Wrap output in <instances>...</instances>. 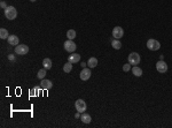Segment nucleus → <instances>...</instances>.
<instances>
[{"mask_svg":"<svg viewBox=\"0 0 172 128\" xmlns=\"http://www.w3.org/2000/svg\"><path fill=\"white\" fill-rule=\"evenodd\" d=\"M91 75H92V73H91V69L89 68H83V71L81 72V74H79V76H81V80H83V81H87L89 77H91Z\"/></svg>","mask_w":172,"mask_h":128,"instance_id":"1a4fd4ad","label":"nucleus"},{"mask_svg":"<svg viewBox=\"0 0 172 128\" xmlns=\"http://www.w3.org/2000/svg\"><path fill=\"white\" fill-rule=\"evenodd\" d=\"M46 71L47 69H45V68H43V69H40L39 72H38V74H37V76H38V79H40V80H43L45 76H46Z\"/></svg>","mask_w":172,"mask_h":128,"instance_id":"412c9836","label":"nucleus"},{"mask_svg":"<svg viewBox=\"0 0 172 128\" xmlns=\"http://www.w3.org/2000/svg\"><path fill=\"white\" fill-rule=\"evenodd\" d=\"M75 106H76V110H77L79 113H84V112L86 111V109H87V105H86V103L83 101V99H78V101H76Z\"/></svg>","mask_w":172,"mask_h":128,"instance_id":"423d86ee","label":"nucleus"},{"mask_svg":"<svg viewBox=\"0 0 172 128\" xmlns=\"http://www.w3.org/2000/svg\"><path fill=\"white\" fill-rule=\"evenodd\" d=\"M64 50L67 51V52H69V53H72V52H75L76 51V49H77V46H76V44L71 40V39H68L67 42H64Z\"/></svg>","mask_w":172,"mask_h":128,"instance_id":"20e7f679","label":"nucleus"},{"mask_svg":"<svg viewBox=\"0 0 172 128\" xmlns=\"http://www.w3.org/2000/svg\"><path fill=\"white\" fill-rule=\"evenodd\" d=\"M7 40H8V43H9L10 45H13V46H17L18 43H20L18 37L15 36V35H9V37L7 38Z\"/></svg>","mask_w":172,"mask_h":128,"instance_id":"9b49d317","label":"nucleus"},{"mask_svg":"<svg viewBox=\"0 0 172 128\" xmlns=\"http://www.w3.org/2000/svg\"><path fill=\"white\" fill-rule=\"evenodd\" d=\"M43 66H44V68L45 69H51L52 68V60L51 59H48V58H45L44 60H43Z\"/></svg>","mask_w":172,"mask_h":128,"instance_id":"4468645a","label":"nucleus"},{"mask_svg":"<svg viewBox=\"0 0 172 128\" xmlns=\"http://www.w3.org/2000/svg\"><path fill=\"white\" fill-rule=\"evenodd\" d=\"M8 37H9V34H8L7 29L1 28V29H0V38H1V39H6V38H8Z\"/></svg>","mask_w":172,"mask_h":128,"instance_id":"f3484780","label":"nucleus"},{"mask_svg":"<svg viewBox=\"0 0 172 128\" xmlns=\"http://www.w3.org/2000/svg\"><path fill=\"white\" fill-rule=\"evenodd\" d=\"M8 59H9V60H14V55H13V54H9V55H8Z\"/></svg>","mask_w":172,"mask_h":128,"instance_id":"b1692460","label":"nucleus"},{"mask_svg":"<svg viewBox=\"0 0 172 128\" xmlns=\"http://www.w3.org/2000/svg\"><path fill=\"white\" fill-rule=\"evenodd\" d=\"M81 120L84 123V124H89L91 121H92V118H91V116L89 114H87V113H83L82 114V117H81Z\"/></svg>","mask_w":172,"mask_h":128,"instance_id":"2eb2a0df","label":"nucleus"},{"mask_svg":"<svg viewBox=\"0 0 172 128\" xmlns=\"http://www.w3.org/2000/svg\"><path fill=\"white\" fill-rule=\"evenodd\" d=\"M0 6H1V8H3V9H6L8 6H6V3H5V1H1V3H0Z\"/></svg>","mask_w":172,"mask_h":128,"instance_id":"5701e85b","label":"nucleus"},{"mask_svg":"<svg viewBox=\"0 0 172 128\" xmlns=\"http://www.w3.org/2000/svg\"><path fill=\"white\" fill-rule=\"evenodd\" d=\"M86 66H87V64H85V62H82V67H83V68H85Z\"/></svg>","mask_w":172,"mask_h":128,"instance_id":"393cba45","label":"nucleus"},{"mask_svg":"<svg viewBox=\"0 0 172 128\" xmlns=\"http://www.w3.org/2000/svg\"><path fill=\"white\" fill-rule=\"evenodd\" d=\"M79 60H81V55L77 54V53H72V54H70V55L68 57V61H70L71 64H76V62H78Z\"/></svg>","mask_w":172,"mask_h":128,"instance_id":"f8f14e48","label":"nucleus"},{"mask_svg":"<svg viewBox=\"0 0 172 128\" xmlns=\"http://www.w3.org/2000/svg\"><path fill=\"white\" fill-rule=\"evenodd\" d=\"M5 15H6V17L8 20H14L17 16V10H16V8L14 6H8L5 9Z\"/></svg>","mask_w":172,"mask_h":128,"instance_id":"f257e3e1","label":"nucleus"},{"mask_svg":"<svg viewBox=\"0 0 172 128\" xmlns=\"http://www.w3.org/2000/svg\"><path fill=\"white\" fill-rule=\"evenodd\" d=\"M156 69H157V72L158 73H165L167 71H168V65L163 61V60H160L157 64H156Z\"/></svg>","mask_w":172,"mask_h":128,"instance_id":"6e6552de","label":"nucleus"},{"mask_svg":"<svg viewBox=\"0 0 172 128\" xmlns=\"http://www.w3.org/2000/svg\"><path fill=\"white\" fill-rule=\"evenodd\" d=\"M87 66H88L89 68H95V67L98 66V59L94 58V57L89 58L88 61H87Z\"/></svg>","mask_w":172,"mask_h":128,"instance_id":"ddd939ff","label":"nucleus"},{"mask_svg":"<svg viewBox=\"0 0 172 128\" xmlns=\"http://www.w3.org/2000/svg\"><path fill=\"white\" fill-rule=\"evenodd\" d=\"M30 1H32V2H35V1H36V0H30Z\"/></svg>","mask_w":172,"mask_h":128,"instance_id":"a878e982","label":"nucleus"},{"mask_svg":"<svg viewBox=\"0 0 172 128\" xmlns=\"http://www.w3.org/2000/svg\"><path fill=\"white\" fill-rule=\"evenodd\" d=\"M124 36V30L121 27H115L112 29V37H115V39H119Z\"/></svg>","mask_w":172,"mask_h":128,"instance_id":"0eeeda50","label":"nucleus"},{"mask_svg":"<svg viewBox=\"0 0 172 128\" xmlns=\"http://www.w3.org/2000/svg\"><path fill=\"white\" fill-rule=\"evenodd\" d=\"M147 47H148L150 51H157V50H160L161 44H160V42L156 40V39H148V42H147Z\"/></svg>","mask_w":172,"mask_h":128,"instance_id":"7ed1b4c3","label":"nucleus"},{"mask_svg":"<svg viewBox=\"0 0 172 128\" xmlns=\"http://www.w3.org/2000/svg\"><path fill=\"white\" fill-rule=\"evenodd\" d=\"M29 52V46L25 44H18L17 46H15V53L18 55H24Z\"/></svg>","mask_w":172,"mask_h":128,"instance_id":"f03ea898","label":"nucleus"},{"mask_svg":"<svg viewBox=\"0 0 172 128\" xmlns=\"http://www.w3.org/2000/svg\"><path fill=\"white\" fill-rule=\"evenodd\" d=\"M67 37H68V39H75L76 38V31L75 30H72V29H70V30H68V32H67Z\"/></svg>","mask_w":172,"mask_h":128,"instance_id":"6ab92c4d","label":"nucleus"},{"mask_svg":"<svg viewBox=\"0 0 172 128\" xmlns=\"http://www.w3.org/2000/svg\"><path fill=\"white\" fill-rule=\"evenodd\" d=\"M139 62H140V55L137 52H132L129 55V64H131L133 66H137V65H139Z\"/></svg>","mask_w":172,"mask_h":128,"instance_id":"39448f33","label":"nucleus"},{"mask_svg":"<svg viewBox=\"0 0 172 128\" xmlns=\"http://www.w3.org/2000/svg\"><path fill=\"white\" fill-rule=\"evenodd\" d=\"M132 73L134 74V76H141L142 75V69L141 68H139L138 66H134L133 68H132Z\"/></svg>","mask_w":172,"mask_h":128,"instance_id":"dca6fc26","label":"nucleus"},{"mask_svg":"<svg viewBox=\"0 0 172 128\" xmlns=\"http://www.w3.org/2000/svg\"><path fill=\"white\" fill-rule=\"evenodd\" d=\"M111 45H112V47L116 49V50H119V49L122 47V43H121L118 39H114V40L111 42Z\"/></svg>","mask_w":172,"mask_h":128,"instance_id":"aec40b11","label":"nucleus"},{"mask_svg":"<svg viewBox=\"0 0 172 128\" xmlns=\"http://www.w3.org/2000/svg\"><path fill=\"white\" fill-rule=\"evenodd\" d=\"M40 87H41L43 90H49V89L53 87V83H52V81H49V80L43 79L41 82H40Z\"/></svg>","mask_w":172,"mask_h":128,"instance_id":"9d476101","label":"nucleus"},{"mask_svg":"<svg viewBox=\"0 0 172 128\" xmlns=\"http://www.w3.org/2000/svg\"><path fill=\"white\" fill-rule=\"evenodd\" d=\"M71 69H72V64H71L70 61H68V62L63 66V72H64V73H70Z\"/></svg>","mask_w":172,"mask_h":128,"instance_id":"a211bd4d","label":"nucleus"},{"mask_svg":"<svg viewBox=\"0 0 172 128\" xmlns=\"http://www.w3.org/2000/svg\"><path fill=\"white\" fill-rule=\"evenodd\" d=\"M131 69V64H125L124 66H123V71L124 72H129Z\"/></svg>","mask_w":172,"mask_h":128,"instance_id":"4be33fe9","label":"nucleus"}]
</instances>
